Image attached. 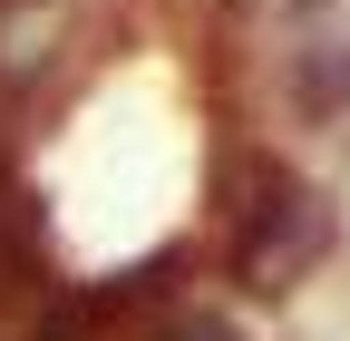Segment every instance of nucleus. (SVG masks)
<instances>
[{"label":"nucleus","instance_id":"nucleus-1","mask_svg":"<svg viewBox=\"0 0 350 341\" xmlns=\"http://www.w3.org/2000/svg\"><path fill=\"white\" fill-rule=\"evenodd\" d=\"M340 244H350L340 176L234 117L204 156V273L234 303L273 312V303H301L340 264Z\"/></svg>","mask_w":350,"mask_h":341},{"label":"nucleus","instance_id":"nucleus-2","mask_svg":"<svg viewBox=\"0 0 350 341\" xmlns=\"http://www.w3.org/2000/svg\"><path fill=\"white\" fill-rule=\"evenodd\" d=\"M243 127H262L273 147L312 156V166L350 156V10L301 29V39H282L243 78Z\"/></svg>","mask_w":350,"mask_h":341},{"label":"nucleus","instance_id":"nucleus-3","mask_svg":"<svg viewBox=\"0 0 350 341\" xmlns=\"http://www.w3.org/2000/svg\"><path fill=\"white\" fill-rule=\"evenodd\" d=\"M98 49V0H0V98L39 108L59 78Z\"/></svg>","mask_w":350,"mask_h":341},{"label":"nucleus","instance_id":"nucleus-4","mask_svg":"<svg viewBox=\"0 0 350 341\" xmlns=\"http://www.w3.org/2000/svg\"><path fill=\"white\" fill-rule=\"evenodd\" d=\"M340 10H350V0H214V49H224L234 78H253L282 39L321 29V20H340Z\"/></svg>","mask_w":350,"mask_h":341},{"label":"nucleus","instance_id":"nucleus-5","mask_svg":"<svg viewBox=\"0 0 350 341\" xmlns=\"http://www.w3.org/2000/svg\"><path fill=\"white\" fill-rule=\"evenodd\" d=\"M29 264H39V195L20 186L10 147H0V283H20Z\"/></svg>","mask_w":350,"mask_h":341}]
</instances>
